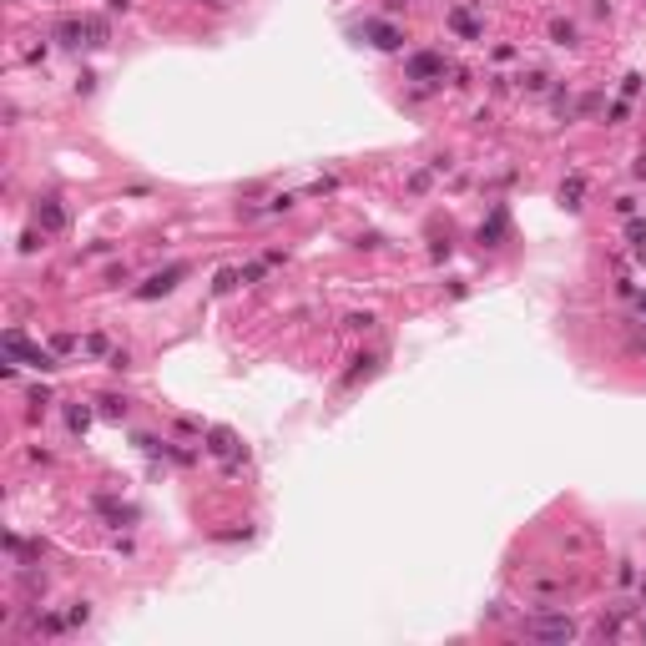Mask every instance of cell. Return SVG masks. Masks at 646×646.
Returning a JSON list of instances; mask_svg holds the SVG:
<instances>
[{
  "mask_svg": "<svg viewBox=\"0 0 646 646\" xmlns=\"http://www.w3.org/2000/svg\"><path fill=\"white\" fill-rule=\"evenodd\" d=\"M520 631L536 636V641H571V636H575V626H571L566 616H525Z\"/></svg>",
  "mask_w": 646,
  "mask_h": 646,
  "instance_id": "6da1fadb",
  "label": "cell"
},
{
  "mask_svg": "<svg viewBox=\"0 0 646 646\" xmlns=\"http://www.w3.org/2000/svg\"><path fill=\"white\" fill-rule=\"evenodd\" d=\"M6 348H11V354H16V359H26L31 369H41V374H46V369H56V359L46 354V348H41V343H31V338H26L21 328H11V333H6Z\"/></svg>",
  "mask_w": 646,
  "mask_h": 646,
  "instance_id": "7a4b0ae2",
  "label": "cell"
},
{
  "mask_svg": "<svg viewBox=\"0 0 646 646\" xmlns=\"http://www.w3.org/2000/svg\"><path fill=\"white\" fill-rule=\"evenodd\" d=\"M404 76H409V81H439V76H444V56H439V51H415V56L404 61Z\"/></svg>",
  "mask_w": 646,
  "mask_h": 646,
  "instance_id": "3957f363",
  "label": "cell"
},
{
  "mask_svg": "<svg viewBox=\"0 0 646 646\" xmlns=\"http://www.w3.org/2000/svg\"><path fill=\"white\" fill-rule=\"evenodd\" d=\"M182 278H187V263H172V268L152 273V278H147V283L137 288V298H162V293H172V288H177Z\"/></svg>",
  "mask_w": 646,
  "mask_h": 646,
  "instance_id": "277c9868",
  "label": "cell"
},
{
  "mask_svg": "<svg viewBox=\"0 0 646 646\" xmlns=\"http://www.w3.org/2000/svg\"><path fill=\"white\" fill-rule=\"evenodd\" d=\"M36 222H41L46 232H61V227H66V207H61V197H41V202H36Z\"/></svg>",
  "mask_w": 646,
  "mask_h": 646,
  "instance_id": "5b68a950",
  "label": "cell"
},
{
  "mask_svg": "<svg viewBox=\"0 0 646 646\" xmlns=\"http://www.w3.org/2000/svg\"><path fill=\"white\" fill-rule=\"evenodd\" d=\"M505 227H510V217H505V207H495V212H490V222H480V248H500Z\"/></svg>",
  "mask_w": 646,
  "mask_h": 646,
  "instance_id": "8992f818",
  "label": "cell"
},
{
  "mask_svg": "<svg viewBox=\"0 0 646 646\" xmlns=\"http://www.w3.org/2000/svg\"><path fill=\"white\" fill-rule=\"evenodd\" d=\"M56 36H61L66 46H91V21H86V16H81V21L71 16V21H61V26H56Z\"/></svg>",
  "mask_w": 646,
  "mask_h": 646,
  "instance_id": "52a82bcc",
  "label": "cell"
},
{
  "mask_svg": "<svg viewBox=\"0 0 646 646\" xmlns=\"http://www.w3.org/2000/svg\"><path fill=\"white\" fill-rule=\"evenodd\" d=\"M449 31H459L464 41H480V36H485V31H480V21L469 16L464 6H454V11H449Z\"/></svg>",
  "mask_w": 646,
  "mask_h": 646,
  "instance_id": "ba28073f",
  "label": "cell"
},
{
  "mask_svg": "<svg viewBox=\"0 0 646 646\" xmlns=\"http://www.w3.org/2000/svg\"><path fill=\"white\" fill-rule=\"evenodd\" d=\"M207 449H212V454H227L232 464H238V454H243V444L232 439V429H212V434H207Z\"/></svg>",
  "mask_w": 646,
  "mask_h": 646,
  "instance_id": "9c48e42d",
  "label": "cell"
},
{
  "mask_svg": "<svg viewBox=\"0 0 646 646\" xmlns=\"http://www.w3.org/2000/svg\"><path fill=\"white\" fill-rule=\"evenodd\" d=\"M364 36H369L379 51H394V46H399V31H394V26H384V21H369V26H364Z\"/></svg>",
  "mask_w": 646,
  "mask_h": 646,
  "instance_id": "30bf717a",
  "label": "cell"
},
{
  "mask_svg": "<svg viewBox=\"0 0 646 646\" xmlns=\"http://www.w3.org/2000/svg\"><path fill=\"white\" fill-rule=\"evenodd\" d=\"M580 192H585V182H580V177H571V182L561 187V202H566V207H580Z\"/></svg>",
  "mask_w": 646,
  "mask_h": 646,
  "instance_id": "8fae6325",
  "label": "cell"
},
{
  "mask_svg": "<svg viewBox=\"0 0 646 646\" xmlns=\"http://www.w3.org/2000/svg\"><path fill=\"white\" fill-rule=\"evenodd\" d=\"M238 278H243L238 268H222V273H217V283H212V293H232V288H238Z\"/></svg>",
  "mask_w": 646,
  "mask_h": 646,
  "instance_id": "7c38bea8",
  "label": "cell"
},
{
  "mask_svg": "<svg viewBox=\"0 0 646 646\" xmlns=\"http://www.w3.org/2000/svg\"><path fill=\"white\" fill-rule=\"evenodd\" d=\"M101 415H106V420H122V415H127V399L106 394V399H101Z\"/></svg>",
  "mask_w": 646,
  "mask_h": 646,
  "instance_id": "4fadbf2b",
  "label": "cell"
},
{
  "mask_svg": "<svg viewBox=\"0 0 646 646\" xmlns=\"http://www.w3.org/2000/svg\"><path fill=\"white\" fill-rule=\"evenodd\" d=\"M551 36H556V46H571V41H575V26H571V21H556Z\"/></svg>",
  "mask_w": 646,
  "mask_h": 646,
  "instance_id": "5bb4252c",
  "label": "cell"
},
{
  "mask_svg": "<svg viewBox=\"0 0 646 646\" xmlns=\"http://www.w3.org/2000/svg\"><path fill=\"white\" fill-rule=\"evenodd\" d=\"M66 420H71V429H86V424H91V415H86V409H81V404L71 409V415H66Z\"/></svg>",
  "mask_w": 646,
  "mask_h": 646,
  "instance_id": "9a60e30c",
  "label": "cell"
},
{
  "mask_svg": "<svg viewBox=\"0 0 646 646\" xmlns=\"http://www.w3.org/2000/svg\"><path fill=\"white\" fill-rule=\"evenodd\" d=\"M66 616H71V626H81V621H86V616H91V611H86V601H76V606H71V611H66Z\"/></svg>",
  "mask_w": 646,
  "mask_h": 646,
  "instance_id": "2e32d148",
  "label": "cell"
},
{
  "mask_svg": "<svg viewBox=\"0 0 646 646\" xmlns=\"http://www.w3.org/2000/svg\"><path fill=\"white\" fill-rule=\"evenodd\" d=\"M631 243H636V248H646V222H631Z\"/></svg>",
  "mask_w": 646,
  "mask_h": 646,
  "instance_id": "e0dca14e",
  "label": "cell"
},
{
  "mask_svg": "<svg viewBox=\"0 0 646 646\" xmlns=\"http://www.w3.org/2000/svg\"><path fill=\"white\" fill-rule=\"evenodd\" d=\"M636 177H646V157H636Z\"/></svg>",
  "mask_w": 646,
  "mask_h": 646,
  "instance_id": "ac0fdd59",
  "label": "cell"
},
{
  "mask_svg": "<svg viewBox=\"0 0 646 646\" xmlns=\"http://www.w3.org/2000/svg\"><path fill=\"white\" fill-rule=\"evenodd\" d=\"M636 308H641V318H646V293H641V298H636Z\"/></svg>",
  "mask_w": 646,
  "mask_h": 646,
  "instance_id": "d6986e66",
  "label": "cell"
},
{
  "mask_svg": "<svg viewBox=\"0 0 646 646\" xmlns=\"http://www.w3.org/2000/svg\"><path fill=\"white\" fill-rule=\"evenodd\" d=\"M207 6H212V11H222V6H227V0H207Z\"/></svg>",
  "mask_w": 646,
  "mask_h": 646,
  "instance_id": "ffe728a7",
  "label": "cell"
},
{
  "mask_svg": "<svg viewBox=\"0 0 646 646\" xmlns=\"http://www.w3.org/2000/svg\"><path fill=\"white\" fill-rule=\"evenodd\" d=\"M641 601H646V580H641Z\"/></svg>",
  "mask_w": 646,
  "mask_h": 646,
  "instance_id": "44dd1931",
  "label": "cell"
}]
</instances>
